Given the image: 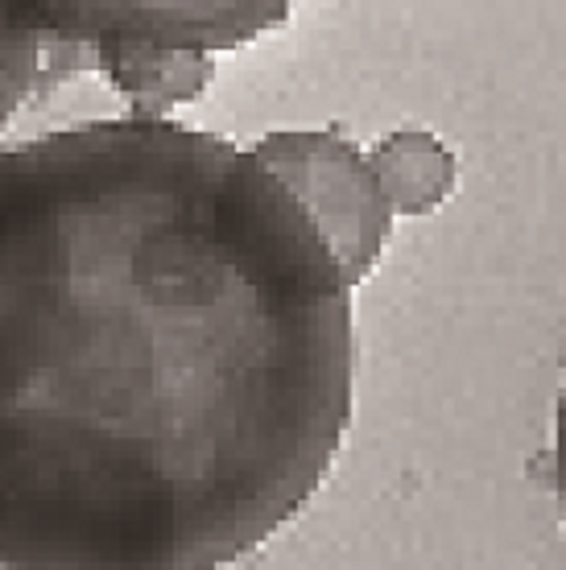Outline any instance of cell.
Returning a JSON list of instances; mask_svg holds the SVG:
<instances>
[{
    "mask_svg": "<svg viewBox=\"0 0 566 570\" xmlns=\"http://www.w3.org/2000/svg\"><path fill=\"white\" fill-rule=\"evenodd\" d=\"M554 480H558V500H563V525H566V376H563V397H558V417H554Z\"/></svg>",
    "mask_w": 566,
    "mask_h": 570,
    "instance_id": "obj_6",
    "label": "cell"
},
{
    "mask_svg": "<svg viewBox=\"0 0 566 570\" xmlns=\"http://www.w3.org/2000/svg\"><path fill=\"white\" fill-rule=\"evenodd\" d=\"M46 38L33 26L29 0H0V129L33 96L42 75Z\"/></svg>",
    "mask_w": 566,
    "mask_h": 570,
    "instance_id": "obj_5",
    "label": "cell"
},
{
    "mask_svg": "<svg viewBox=\"0 0 566 570\" xmlns=\"http://www.w3.org/2000/svg\"><path fill=\"white\" fill-rule=\"evenodd\" d=\"M352 285L241 145L116 116L0 149V562L219 570L323 484Z\"/></svg>",
    "mask_w": 566,
    "mask_h": 570,
    "instance_id": "obj_1",
    "label": "cell"
},
{
    "mask_svg": "<svg viewBox=\"0 0 566 570\" xmlns=\"http://www.w3.org/2000/svg\"><path fill=\"white\" fill-rule=\"evenodd\" d=\"M253 154L319 224L348 285L364 282L393 228V207L372 174L369 154L340 132H270L253 145Z\"/></svg>",
    "mask_w": 566,
    "mask_h": 570,
    "instance_id": "obj_3",
    "label": "cell"
},
{
    "mask_svg": "<svg viewBox=\"0 0 566 570\" xmlns=\"http://www.w3.org/2000/svg\"><path fill=\"white\" fill-rule=\"evenodd\" d=\"M33 26L42 29L55 83L62 71L96 67L125 96L149 104L191 100L203 91L207 58L248 42L265 26H277L285 4H46L29 0Z\"/></svg>",
    "mask_w": 566,
    "mask_h": 570,
    "instance_id": "obj_2",
    "label": "cell"
},
{
    "mask_svg": "<svg viewBox=\"0 0 566 570\" xmlns=\"http://www.w3.org/2000/svg\"><path fill=\"white\" fill-rule=\"evenodd\" d=\"M369 161L393 212H430L451 195L455 186V157L430 132H393L372 149Z\"/></svg>",
    "mask_w": 566,
    "mask_h": 570,
    "instance_id": "obj_4",
    "label": "cell"
}]
</instances>
